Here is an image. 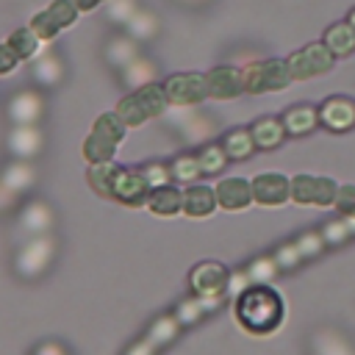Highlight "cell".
<instances>
[{
	"mask_svg": "<svg viewBox=\"0 0 355 355\" xmlns=\"http://www.w3.org/2000/svg\"><path fill=\"white\" fill-rule=\"evenodd\" d=\"M236 319L244 330L266 336L283 322V297L266 283H250L236 300Z\"/></svg>",
	"mask_w": 355,
	"mask_h": 355,
	"instance_id": "cell-1",
	"label": "cell"
},
{
	"mask_svg": "<svg viewBox=\"0 0 355 355\" xmlns=\"http://www.w3.org/2000/svg\"><path fill=\"white\" fill-rule=\"evenodd\" d=\"M164 108H166V94H164V86H158V83H147V86L125 94L116 103V114L128 128L144 125L147 119L158 116Z\"/></svg>",
	"mask_w": 355,
	"mask_h": 355,
	"instance_id": "cell-2",
	"label": "cell"
},
{
	"mask_svg": "<svg viewBox=\"0 0 355 355\" xmlns=\"http://www.w3.org/2000/svg\"><path fill=\"white\" fill-rule=\"evenodd\" d=\"M244 75V92L250 94H266V92H280L291 83V72L286 58H263L252 61L241 69Z\"/></svg>",
	"mask_w": 355,
	"mask_h": 355,
	"instance_id": "cell-3",
	"label": "cell"
},
{
	"mask_svg": "<svg viewBox=\"0 0 355 355\" xmlns=\"http://www.w3.org/2000/svg\"><path fill=\"white\" fill-rule=\"evenodd\" d=\"M333 53L322 44V42H311V44H302L300 50H294L286 64H288V72H291V80H311V78H319L324 72H330L333 67Z\"/></svg>",
	"mask_w": 355,
	"mask_h": 355,
	"instance_id": "cell-4",
	"label": "cell"
},
{
	"mask_svg": "<svg viewBox=\"0 0 355 355\" xmlns=\"http://www.w3.org/2000/svg\"><path fill=\"white\" fill-rule=\"evenodd\" d=\"M161 86L166 100L178 105H194L208 97V78L202 72H175Z\"/></svg>",
	"mask_w": 355,
	"mask_h": 355,
	"instance_id": "cell-5",
	"label": "cell"
},
{
	"mask_svg": "<svg viewBox=\"0 0 355 355\" xmlns=\"http://www.w3.org/2000/svg\"><path fill=\"white\" fill-rule=\"evenodd\" d=\"M336 191L338 186L330 178L322 175H297L291 178V200L297 205H333L336 202Z\"/></svg>",
	"mask_w": 355,
	"mask_h": 355,
	"instance_id": "cell-6",
	"label": "cell"
},
{
	"mask_svg": "<svg viewBox=\"0 0 355 355\" xmlns=\"http://www.w3.org/2000/svg\"><path fill=\"white\" fill-rule=\"evenodd\" d=\"M227 283H230V275L219 261H202L189 272V286L194 297H222Z\"/></svg>",
	"mask_w": 355,
	"mask_h": 355,
	"instance_id": "cell-7",
	"label": "cell"
},
{
	"mask_svg": "<svg viewBox=\"0 0 355 355\" xmlns=\"http://www.w3.org/2000/svg\"><path fill=\"white\" fill-rule=\"evenodd\" d=\"M252 200L263 208H277L291 200V180L280 172H261L252 180Z\"/></svg>",
	"mask_w": 355,
	"mask_h": 355,
	"instance_id": "cell-8",
	"label": "cell"
},
{
	"mask_svg": "<svg viewBox=\"0 0 355 355\" xmlns=\"http://www.w3.org/2000/svg\"><path fill=\"white\" fill-rule=\"evenodd\" d=\"M319 125L333 130V133H344L355 128V100L344 97V94H333L319 105Z\"/></svg>",
	"mask_w": 355,
	"mask_h": 355,
	"instance_id": "cell-9",
	"label": "cell"
},
{
	"mask_svg": "<svg viewBox=\"0 0 355 355\" xmlns=\"http://www.w3.org/2000/svg\"><path fill=\"white\" fill-rule=\"evenodd\" d=\"M147 194H150V183H147L144 172L133 169V166H125V169L119 166L111 200H119L125 205H141V202H147Z\"/></svg>",
	"mask_w": 355,
	"mask_h": 355,
	"instance_id": "cell-10",
	"label": "cell"
},
{
	"mask_svg": "<svg viewBox=\"0 0 355 355\" xmlns=\"http://www.w3.org/2000/svg\"><path fill=\"white\" fill-rule=\"evenodd\" d=\"M322 247H324L322 233H305V236H300L297 241L283 244L272 258H275L277 269H294V266H300V261L313 258L316 252H322Z\"/></svg>",
	"mask_w": 355,
	"mask_h": 355,
	"instance_id": "cell-11",
	"label": "cell"
},
{
	"mask_svg": "<svg viewBox=\"0 0 355 355\" xmlns=\"http://www.w3.org/2000/svg\"><path fill=\"white\" fill-rule=\"evenodd\" d=\"M205 78H208V97L214 100H236L244 92V75L239 67L219 64Z\"/></svg>",
	"mask_w": 355,
	"mask_h": 355,
	"instance_id": "cell-12",
	"label": "cell"
},
{
	"mask_svg": "<svg viewBox=\"0 0 355 355\" xmlns=\"http://www.w3.org/2000/svg\"><path fill=\"white\" fill-rule=\"evenodd\" d=\"M216 202L225 211H244V208H250L255 202L252 200V183L244 180V178H225V180H219Z\"/></svg>",
	"mask_w": 355,
	"mask_h": 355,
	"instance_id": "cell-13",
	"label": "cell"
},
{
	"mask_svg": "<svg viewBox=\"0 0 355 355\" xmlns=\"http://www.w3.org/2000/svg\"><path fill=\"white\" fill-rule=\"evenodd\" d=\"M283 128L288 136H305L319 125V108L311 103H297L283 111Z\"/></svg>",
	"mask_w": 355,
	"mask_h": 355,
	"instance_id": "cell-14",
	"label": "cell"
},
{
	"mask_svg": "<svg viewBox=\"0 0 355 355\" xmlns=\"http://www.w3.org/2000/svg\"><path fill=\"white\" fill-rule=\"evenodd\" d=\"M250 133H252L255 150H275V147H280L283 139L288 136L280 116H258V119L250 125Z\"/></svg>",
	"mask_w": 355,
	"mask_h": 355,
	"instance_id": "cell-15",
	"label": "cell"
},
{
	"mask_svg": "<svg viewBox=\"0 0 355 355\" xmlns=\"http://www.w3.org/2000/svg\"><path fill=\"white\" fill-rule=\"evenodd\" d=\"M216 208H219L216 189H211V186H189L183 191V214L186 216L202 219V216H211Z\"/></svg>",
	"mask_w": 355,
	"mask_h": 355,
	"instance_id": "cell-16",
	"label": "cell"
},
{
	"mask_svg": "<svg viewBox=\"0 0 355 355\" xmlns=\"http://www.w3.org/2000/svg\"><path fill=\"white\" fill-rule=\"evenodd\" d=\"M322 44L333 53V58L352 55L355 53V31L349 28V22H333V25H327Z\"/></svg>",
	"mask_w": 355,
	"mask_h": 355,
	"instance_id": "cell-17",
	"label": "cell"
},
{
	"mask_svg": "<svg viewBox=\"0 0 355 355\" xmlns=\"http://www.w3.org/2000/svg\"><path fill=\"white\" fill-rule=\"evenodd\" d=\"M147 208L155 216H175L178 211H183V194L175 186H155L147 194Z\"/></svg>",
	"mask_w": 355,
	"mask_h": 355,
	"instance_id": "cell-18",
	"label": "cell"
},
{
	"mask_svg": "<svg viewBox=\"0 0 355 355\" xmlns=\"http://www.w3.org/2000/svg\"><path fill=\"white\" fill-rule=\"evenodd\" d=\"M219 144L225 147V153H227L230 161H244V158H250L252 150H255V141H252L250 128H233V130H227Z\"/></svg>",
	"mask_w": 355,
	"mask_h": 355,
	"instance_id": "cell-19",
	"label": "cell"
},
{
	"mask_svg": "<svg viewBox=\"0 0 355 355\" xmlns=\"http://www.w3.org/2000/svg\"><path fill=\"white\" fill-rule=\"evenodd\" d=\"M116 172H119V166H116L114 158H111V161H97V164H92L89 172H86V178H89V186H92L100 197H111V194H114Z\"/></svg>",
	"mask_w": 355,
	"mask_h": 355,
	"instance_id": "cell-20",
	"label": "cell"
},
{
	"mask_svg": "<svg viewBox=\"0 0 355 355\" xmlns=\"http://www.w3.org/2000/svg\"><path fill=\"white\" fill-rule=\"evenodd\" d=\"M125 128H128V125L119 119V114H116V111H108V114H103V116L94 119L92 133H97V136H103V139H108V141H114V144L119 147L122 139H125Z\"/></svg>",
	"mask_w": 355,
	"mask_h": 355,
	"instance_id": "cell-21",
	"label": "cell"
},
{
	"mask_svg": "<svg viewBox=\"0 0 355 355\" xmlns=\"http://www.w3.org/2000/svg\"><path fill=\"white\" fill-rule=\"evenodd\" d=\"M197 161H200V169L202 175H219L225 166H227V153L222 144H205L200 153H197Z\"/></svg>",
	"mask_w": 355,
	"mask_h": 355,
	"instance_id": "cell-22",
	"label": "cell"
},
{
	"mask_svg": "<svg viewBox=\"0 0 355 355\" xmlns=\"http://www.w3.org/2000/svg\"><path fill=\"white\" fill-rule=\"evenodd\" d=\"M6 42H8V44H11V50L25 61V58H33V55L39 53V42H42V39H39L31 28H17Z\"/></svg>",
	"mask_w": 355,
	"mask_h": 355,
	"instance_id": "cell-23",
	"label": "cell"
},
{
	"mask_svg": "<svg viewBox=\"0 0 355 355\" xmlns=\"http://www.w3.org/2000/svg\"><path fill=\"white\" fill-rule=\"evenodd\" d=\"M114 153H116V144L108 141V139H103V136H97V133H89L86 141H83V158H86L89 164L111 161Z\"/></svg>",
	"mask_w": 355,
	"mask_h": 355,
	"instance_id": "cell-24",
	"label": "cell"
},
{
	"mask_svg": "<svg viewBox=\"0 0 355 355\" xmlns=\"http://www.w3.org/2000/svg\"><path fill=\"white\" fill-rule=\"evenodd\" d=\"M214 305H219V297H194V300H186V302H180L178 305V322H197L200 316H205L208 313V308H214Z\"/></svg>",
	"mask_w": 355,
	"mask_h": 355,
	"instance_id": "cell-25",
	"label": "cell"
},
{
	"mask_svg": "<svg viewBox=\"0 0 355 355\" xmlns=\"http://www.w3.org/2000/svg\"><path fill=\"white\" fill-rule=\"evenodd\" d=\"M28 28L42 39V42H50V39H55L58 36V22L53 19V14L44 8V11H36L33 17H31V22H28Z\"/></svg>",
	"mask_w": 355,
	"mask_h": 355,
	"instance_id": "cell-26",
	"label": "cell"
},
{
	"mask_svg": "<svg viewBox=\"0 0 355 355\" xmlns=\"http://www.w3.org/2000/svg\"><path fill=\"white\" fill-rule=\"evenodd\" d=\"M169 172H172L175 180H183V183H189V180H194V178L202 175L197 155H178V158L169 164Z\"/></svg>",
	"mask_w": 355,
	"mask_h": 355,
	"instance_id": "cell-27",
	"label": "cell"
},
{
	"mask_svg": "<svg viewBox=\"0 0 355 355\" xmlns=\"http://www.w3.org/2000/svg\"><path fill=\"white\" fill-rule=\"evenodd\" d=\"M277 272H280V269H277L275 258H258V261H252V263L244 269V275H247L250 283H266V280H272Z\"/></svg>",
	"mask_w": 355,
	"mask_h": 355,
	"instance_id": "cell-28",
	"label": "cell"
},
{
	"mask_svg": "<svg viewBox=\"0 0 355 355\" xmlns=\"http://www.w3.org/2000/svg\"><path fill=\"white\" fill-rule=\"evenodd\" d=\"M47 11H50L53 19L58 22V28H69V25H75V19H78V6H75L72 0H53V3L47 6Z\"/></svg>",
	"mask_w": 355,
	"mask_h": 355,
	"instance_id": "cell-29",
	"label": "cell"
},
{
	"mask_svg": "<svg viewBox=\"0 0 355 355\" xmlns=\"http://www.w3.org/2000/svg\"><path fill=\"white\" fill-rule=\"evenodd\" d=\"M175 333H178V319H172V316H161L155 324H153V330H150V341L153 344H166V341H172L175 338Z\"/></svg>",
	"mask_w": 355,
	"mask_h": 355,
	"instance_id": "cell-30",
	"label": "cell"
},
{
	"mask_svg": "<svg viewBox=\"0 0 355 355\" xmlns=\"http://www.w3.org/2000/svg\"><path fill=\"white\" fill-rule=\"evenodd\" d=\"M141 172H144V178H147L150 189H155V186H166V180L172 178L169 164H164V161H150V164L141 166Z\"/></svg>",
	"mask_w": 355,
	"mask_h": 355,
	"instance_id": "cell-31",
	"label": "cell"
},
{
	"mask_svg": "<svg viewBox=\"0 0 355 355\" xmlns=\"http://www.w3.org/2000/svg\"><path fill=\"white\" fill-rule=\"evenodd\" d=\"M349 233H352V227H349V222H347V219H333L330 225H324L322 239H324V244H341Z\"/></svg>",
	"mask_w": 355,
	"mask_h": 355,
	"instance_id": "cell-32",
	"label": "cell"
},
{
	"mask_svg": "<svg viewBox=\"0 0 355 355\" xmlns=\"http://www.w3.org/2000/svg\"><path fill=\"white\" fill-rule=\"evenodd\" d=\"M344 216H349V214H355V186L352 183H347V186H338V191H336V202H333Z\"/></svg>",
	"mask_w": 355,
	"mask_h": 355,
	"instance_id": "cell-33",
	"label": "cell"
},
{
	"mask_svg": "<svg viewBox=\"0 0 355 355\" xmlns=\"http://www.w3.org/2000/svg\"><path fill=\"white\" fill-rule=\"evenodd\" d=\"M19 61H22V58L11 50V44L3 42V44H0V75H11V72L19 67Z\"/></svg>",
	"mask_w": 355,
	"mask_h": 355,
	"instance_id": "cell-34",
	"label": "cell"
},
{
	"mask_svg": "<svg viewBox=\"0 0 355 355\" xmlns=\"http://www.w3.org/2000/svg\"><path fill=\"white\" fill-rule=\"evenodd\" d=\"M153 347H155V344L147 338V341H139V344H136V347H133L128 355H150V352H153Z\"/></svg>",
	"mask_w": 355,
	"mask_h": 355,
	"instance_id": "cell-35",
	"label": "cell"
},
{
	"mask_svg": "<svg viewBox=\"0 0 355 355\" xmlns=\"http://www.w3.org/2000/svg\"><path fill=\"white\" fill-rule=\"evenodd\" d=\"M75 6H78V11H92L94 6H100L103 0H72Z\"/></svg>",
	"mask_w": 355,
	"mask_h": 355,
	"instance_id": "cell-36",
	"label": "cell"
},
{
	"mask_svg": "<svg viewBox=\"0 0 355 355\" xmlns=\"http://www.w3.org/2000/svg\"><path fill=\"white\" fill-rule=\"evenodd\" d=\"M347 22H349V28H352V31H355V6H352V11H349V14H347Z\"/></svg>",
	"mask_w": 355,
	"mask_h": 355,
	"instance_id": "cell-37",
	"label": "cell"
}]
</instances>
